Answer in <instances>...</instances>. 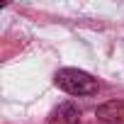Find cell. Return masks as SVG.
Masks as SVG:
<instances>
[{
  "label": "cell",
  "instance_id": "6da1fadb",
  "mask_svg": "<svg viewBox=\"0 0 124 124\" xmlns=\"http://www.w3.org/2000/svg\"><path fill=\"white\" fill-rule=\"evenodd\" d=\"M56 85L68 93V95H76V97H85V95H95L97 93V80L85 73V71H78V68H61L56 73Z\"/></svg>",
  "mask_w": 124,
  "mask_h": 124
},
{
  "label": "cell",
  "instance_id": "7a4b0ae2",
  "mask_svg": "<svg viewBox=\"0 0 124 124\" xmlns=\"http://www.w3.org/2000/svg\"><path fill=\"white\" fill-rule=\"evenodd\" d=\"M95 117L107 124H124V100H109L95 109Z\"/></svg>",
  "mask_w": 124,
  "mask_h": 124
},
{
  "label": "cell",
  "instance_id": "3957f363",
  "mask_svg": "<svg viewBox=\"0 0 124 124\" xmlns=\"http://www.w3.org/2000/svg\"><path fill=\"white\" fill-rule=\"evenodd\" d=\"M78 122H80V109L73 102H61L49 114V124H78Z\"/></svg>",
  "mask_w": 124,
  "mask_h": 124
}]
</instances>
